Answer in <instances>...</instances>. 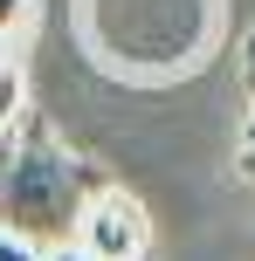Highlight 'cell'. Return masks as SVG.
I'll return each mask as SVG.
<instances>
[{
    "mask_svg": "<svg viewBox=\"0 0 255 261\" xmlns=\"http://www.w3.org/2000/svg\"><path fill=\"white\" fill-rule=\"evenodd\" d=\"M97 186L104 179L83 158H69L49 130H28L0 158V227L35 241V248H69V234H76Z\"/></svg>",
    "mask_w": 255,
    "mask_h": 261,
    "instance_id": "6da1fadb",
    "label": "cell"
},
{
    "mask_svg": "<svg viewBox=\"0 0 255 261\" xmlns=\"http://www.w3.org/2000/svg\"><path fill=\"white\" fill-rule=\"evenodd\" d=\"M90 41L118 69H187L214 41V0H90Z\"/></svg>",
    "mask_w": 255,
    "mask_h": 261,
    "instance_id": "7a4b0ae2",
    "label": "cell"
},
{
    "mask_svg": "<svg viewBox=\"0 0 255 261\" xmlns=\"http://www.w3.org/2000/svg\"><path fill=\"white\" fill-rule=\"evenodd\" d=\"M69 248H76L83 261H145L152 220H145V206H138L131 193L97 186L90 206H83V220H76V234H69Z\"/></svg>",
    "mask_w": 255,
    "mask_h": 261,
    "instance_id": "3957f363",
    "label": "cell"
},
{
    "mask_svg": "<svg viewBox=\"0 0 255 261\" xmlns=\"http://www.w3.org/2000/svg\"><path fill=\"white\" fill-rule=\"evenodd\" d=\"M21 103H28L21 69H7V62H0V138H14V124H21Z\"/></svg>",
    "mask_w": 255,
    "mask_h": 261,
    "instance_id": "277c9868",
    "label": "cell"
},
{
    "mask_svg": "<svg viewBox=\"0 0 255 261\" xmlns=\"http://www.w3.org/2000/svg\"><path fill=\"white\" fill-rule=\"evenodd\" d=\"M28 21H35V0H0V41H14Z\"/></svg>",
    "mask_w": 255,
    "mask_h": 261,
    "instance_id": "5b68a950",
    "label": "cell"
},
{
    "mask_svg": "<svg viewBox=\"0 0 255 261\" xmlns=\"http://www.w3.org/2000/svg\"><path fill=\"white\" fill-rule=\"evenodd\" d=\"M0 261H41V248H35V241H21V234H7V227H0Z\"/></svg>",
    "mask_w": 255,
    "mask_h": 261,
    "instance_id": "8992f818",
    "label": "cell"
},
{
    "mask_svg": "<svg viewBox=\"0 0 255 261\" xmlns=\"http://www.w3.org/2000/svg\"><path fill=\"white\" fill-rule=\"evenodd\" d=\"M235 172H242V179L255 186V124L242 130V151H235Z\"/></svg>",
    "mask_w": 255,
    "mask_h": 261,
    "instance_id": "52a82bcc",
    "label": "cell"
},
{
    "mask_svg": "<svg viewBox=\"0 0 255 261\" xmlns=\"http://www.w3.org/2000/svg\"><path fill=\"white\" fill-rule=\"evenodd\" d=\"M41 261H83L76 248H41Z\"/></svg>",
    "mask_w": 255,
    "mask_h": 261,
    "instance_id": "ba28073f",
    "label": "cell"
}]
</instances>
